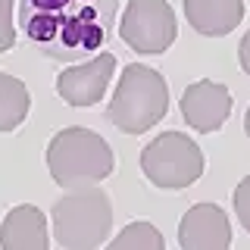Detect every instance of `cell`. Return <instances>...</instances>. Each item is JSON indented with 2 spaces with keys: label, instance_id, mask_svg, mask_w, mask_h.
Instances as JSON below:
<instances>
[{
  "label": "cell",
  "instance_id": "cell-8",
  "mask_svg": "<svg viewBox=\"0 0 250 250\" xmlns=\"http://www.w3.org/2000/svg\"><path fill=\"white\" fill-rule=\"evenodd\" d=\"M231 106H234L231 91L222 82L200 78L182 91V119L200 135H213L222 128L231 116Z\"/></svg>",
  "mask_w": 250,
  "mask_h": 250
},
{
  "label": "cell",
  "instance_id": "cell-14",
  "mask_svg": "<svg viewBox=\"0 0 250 250\" xmlns=\"http://www.w3.org/2000/svg\"><path fill=\"white\" fill-rule=\"evenodd\" d=\"M13 13H16V0H0V53H6L16 44Z\"/></svg>",
  "mask_w": 250,
  "mask_h": 250
},
{
  "label": "cell",
  "instance_id": "cell-7",
  "mask_svg": "<svg viewBox=\"0 0 250 250\" xmlns=\"http://www.w3.org/2000/svg\"><path fill=\"white\" fill-rule=\"evenodd\" d=\"M113 75H116V57L104 50L97 57H91L88 62L62 69L57 75V94L69 106H94L104 100Z\"/></svg>",
  "mask_w": 250,
  "mask_h": 250
},
{
  "label": "cell",
  "instance_id": "cell-3",
  "mask_svg": "<svg viewBox=\"0 0 250 250\" xmlns=\"http://www.w3.org/2000/svg\"><path fill=\"white\" fill-rule=\"evenodd\" d=\"M169 109V84L156 69L144 62H128L116 82L109 100V122L122 135H144L156 122H163Z\"/></svg>",
  "mask_w": 250,
  "mask_h": 250
},
{
  "label": "cell",
  "instance_id": "cell-2",
  "mask_svg": "<svg viewBox=\"0 0 250 250\" xmlns=\"http://www.w3.org/2000/svg\"><path fill=\"white\" fill-rule=\"evenodd\" d=\"M113 147L91 128H62L47 144V172L66 191L100 185L113 175Z\"/></svg>",
  "mask_w": 250,
  "mask_h": 250
},
{
  "label": "cell",
  "instance_id": "cell-17",
  "mask_svg": "<svg viewBox=\"0 0 250 250\" xmlns=\"http://www.w3.org/2000/svg\"><path fill=\"white\" fill-rule=\"evenodd\" d=\"M244 131H247V138H250V106H247V113H244Z\"/></svg>",
  "mask_w": 250,
  "mask_h": 250
},
{
  "label": "cell",
  "instance_id": "cell-16",
  "mask_svg": "<svg viewBox=\"0 0 250 250\" xmlns=\"http://www.w3.org/2000/svg\"><path fill=\"white\" fill-rule=\"evenodd\" d=\"M238 62H241V69L250 75V31L244 38H241V47H238Z\"/></svg>",
  "mask_w": 250,
  "mask_h": 250
},
{
  "label": "cell",
  "instance_id": "cell-4",
  "mask_svg": "<svg viewBox=\"0 0 250 250\" xmlns=\"http://www.w3.org/2000/svg\"><path fill=\"white\" fill-rule=\"evenodd\" d=\"M50 222L62 250H97L113 229V203L97 185L75 188L53 203Z\"/></svg>",
  "mask_w": 250,
  "mask_h": 250
},
{
  "label": "cell",
  "instance_id": "cell-11",
  "mask_svg": "<svg viewBox=\"0 0 250 250\" xmlns=\"http://www.w3.org/2000/svg\"><path fill=\"white\" fill-rule=\"evenodd\" d=\"M185 19L197 35H231L244 19V0H185Z\"/></svg>",
  "mask_w": 250,
  "mask_h": 250
},
{
  "label": "cell",
  "instance_id": "cell-1",
  "mask_svg": "<svg viewBox=\"0 0 250 250\" xmlns=\"http://www.w3.org/2000/svg\"><path fill=\"white\" fill-rule=\"evenodd\" d=\"M113 0H22V25L53 60L97 50L109 35Z\"/></svg>",
  "mask_w": 250,
  "mask_h": 250
},
{
  "label": "cell",
  "instance_id": "cell-6",
  "mask_svg": "<svg viewBox=\"0 0 250 250\" xmlns=\"http://www.w3.org/2000/svg\"><path fill=\"white\" fill-rule=\"evenodd\" d=\"M178 22L169 0H128L122 19H119V38L135 53L160 57L175 44Z\"/></svg>",
  "mask_w": 250,
  "mask_h": 250
},
{
  "label": "cell",
  "instance_id": "cell-15",
  "mask_svg": "<svg viewBox=\"0 0 250 250\" xmlns=\"http://www.w3.org/2000/svg\"><path fill=\"white\" fill-rule=\"evenodd\" d=\"M231 203H234V216H238V222L250 231V175H244V178L238 182Z\"/></svg>",
  "mask_w": 250,
  "mask_h": 250
},
{
  "label": "cell",
  "instance_id": "cell-13",
  "mask_svg": "<svg viewBox=\"0 0 250 250\" xmlns=\"http://www.w3.org/2000/svg\"><path fill=\"white\" fill-rule=\"evenodd\" d=\"M106 250H166V238L153 222L135 219L109 241Z\"/></svg>",
  "mask_w": 250,
  "mask_h": 250
},
{
  "label": "cell",
  "instance_id": "cell-9",
  "mask_svg": "<svg viewBox=\"0 0 250 250\" xmlns=\"http://www.w3.org/2000/svg\"><path fill=\"white\" fill-rule=\"evenodd\" d=\"M178 244L182 250H229L231 222L219 203H194L185 209L178 222Z\"/></svg>",
  "mask_w": 250,
  "mask_h": 250
},
{
  "label": "cell",
  "instance_id": "cell-5",
  "mask_svg": "<svg viewBox=\"0 0 250 250\" xmlns=\"http://www.w3.org/2000/svg\"><path fill=\"white\" fill-rule=\"evenodd\" d=\"M203 169H207V156L197 141L182 131H163L141 150V172L163 191L191 188L194 182H200Z\"/></svg>",
  "mask_w": 250,
  "mask_h": 250
},
{
  "label": "cell",
  "instance_id": "cell-12",
  "mask_svg": "<svg viewBox=\"0 0 250 250\" xmlns=\"http://www.w3.org/2000/svg\"><path fill=\"white\" fill-rule=\"evenodd\" d=\"M31 97L22 78L0 72V135L3 131H16L28 116Z\"/></svg>",
  "mask_w": 250,
  "mask_h": 250
},
{
  "label": "cell",
  "instance_id": "cell-10",
  "mask_svg": "<svg viewBox=\"0 0 250 250\" xmlns=\"http://www.w3.org/2000/svg\"><path fill=\"white\" fill-rule=\"evenodd\" d=\"M0 247L3 250H47L50 247V231H47V216L35 203H19L0 222Z\"/></svg>",
  "mask_w": 250,
  "mask_h": 250
}]
</instances>
